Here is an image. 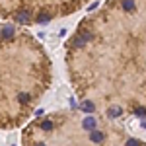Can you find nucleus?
I'll use <instances>...</instances> for the list:
<instances>
[{
    "instance_id": "nucleus-1",
    "label": "nucleus",
    "mask_w": 146,
    "mask_h": 146,
    "mask_svg": "<svg viewBox=\"0 0 146 146\" xmlns=\"http://www.w3.org/2000/svg\"><path fill=\"white\" fill-rule=\"evenodd\" d=\"M90 138H92V142L100 144V142H103V138H105V136H103V133H101V131H98V129H96V131H92Z\"/></svg>"
},
{
    "instance_id": "nucleus-2",
    "label": "nucleus",
    "mask_w": 146,
    "mask_h": 146,
    "mask_svg": "<svg viewBox=\"0 0 146 146\" xmlns=\"http://www.w3.org/2000/svg\"><path fill=\"white\" fill-rule=\"evenodd\" d=\"M84 127H86L88 131H96V119H94V117H86V119H84Z\"/></svg>"
},
{
    "instance_id": "nucleus-3",
    "label": "nucleus",
    "mask_w": 146,
    "mask_h": 146,
    "mask_svg": "<svg viewBox=\"0 0 146 146\" xmlns=\"http://www.w3.org/2000/svg\"><path fill=\"white\" fill-rule=\"evenodd\" d=\"M16 20H18L20 23H27V20H29V14H27V12H20V14L16 16Z\"/></svg>"
},
{
    "instance_id": "nucleus-4",
    "label": "nucleus",
    "mask_w": 146,
    "mask_h": 146,
    "mask_svg": "<svg viewBox=\"0 0 146 146\" xmlns=\"http://www.w3.org/2000/svg\"><path fill=\"white\" fill-rule=\"evenodd\" d=\"M123 8L127 12H133L135 10V2H133V0H123Z\"/></svg>"
},
{
    "instance_id": "nucleus-5",
    "label": "nucleus",
    "mask_w": 146,
    "mask_h": 146,
    "mask_svg": "<svg viewBox=\"0 0 146 146\" xmlns=\"http://www.w3.org/2000/svg\"><path fill=\"white\" fill-rule=\"evenodd\" d=\"M49 20H51L49 14H37V22H39V23H47Z\"/></svg>"
},
{
    "instance_id": "nucleus-6",
    "label": "nucleus",
    "mask_w": 146,
    "mask_h": 146,
    "mask_svg": "<svg viewBox=\"0 0 146 146\" xmlns=\"http://www.w3.org/2000/svg\"><path fill=\"white\" fill-rule=\"evenodd\" d=\"M82 109H84V111H94V103H92V101H84V103H82Z\"/></svg>"
},
{
    "instance_id": "nucleus-7",
    "label": "nucleus",
    "mask_w": 146,
    "mask_h": 146,
    "mask_svg": "<svg viewBox=\"0 0 146 146\" xmlns=\"http://www.w3.org/2000/svg\"><path fill=\"white\" fill-rule=\"evenodd\" d=\"M109 115H111V117H117V115H121V107H111V109H109Z\"/></svg>"
},
{
    "instance_id": "nucleus-8",
    "label": "nucleus",
    "mask_w": 146,
    "mask_h": 146,
    "mask_svg": "<svg viewBox=\"0 0 146 146\" xmlns=\"http://www.w3.org/2000/svg\"><path fill=\"white\" fill-rule=\"evenodd\" d=\"M41 129H43V131H51V129H53V123H51V121H43V123H41Z\"/></svg>"
},
{
    "instance_id": "nucleus-9",
    "label": "nucleus",
    "mask_w": 146,
    "mask_h": 146,
    "mask_svg": "<svg viewBox=\"0 0 146 146\" xmlns=\"http://www.w3.org/2000/svg\"><path fill=\"white\" fill-rule=\"evenodd\" d=\"M127 146H140V142L136 138H131V140H127Z\"/></svg>"
},
{
    "instance_id": "nucleus-10",
    "label": "nucleus",
    "mask_w": 146,
    "mask_h": 146,
    "mask_svg": "<svg viewBox=\"0 0 146 146\" xmlns=\"http://www.w3.org/2000/svg\"><path fill=\"white\" fill-rule=\"evenodd\" d=\"M35 146H45V144H35Z\"/></svg>"
}]
</instances>
